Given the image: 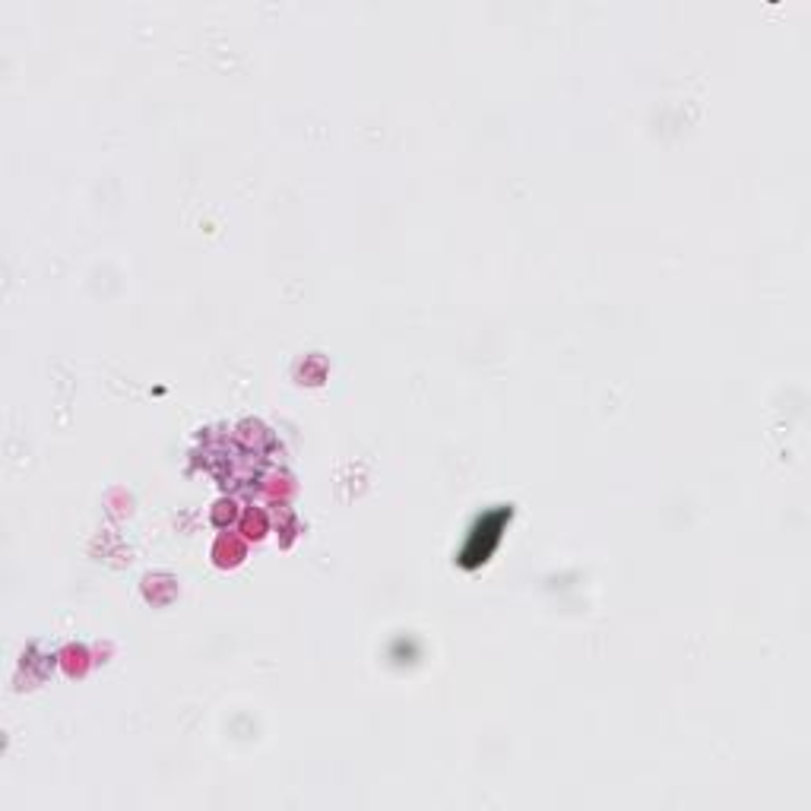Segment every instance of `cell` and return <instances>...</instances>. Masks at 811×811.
<instances>
[{"instance_id":"obj_1","label":"cell","mask_w":811,"mask_h":811,"mask_svg":"<svg viewBox=\"0 0 811 811\" xmlns=\"http://www.w3.org/2000/svg\"><path fill=\"white\" fill-rule=\"evenodd\" d=\"M507 521H511V511H504V507L492 511V514H485V517L473 526V536H469L466 548H463V555H459V564H463V567H476V564L485 562V558L495 552V545H498L501 540V526Z\"/></svg>"}]
</instances>
